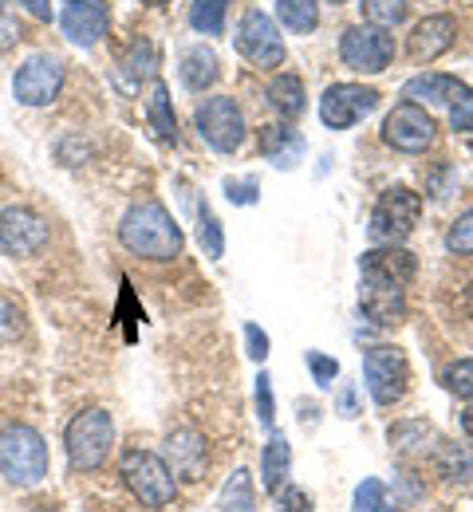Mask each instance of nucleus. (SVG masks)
<instances>
[{"label": "nucleus", "instance_id": "obj_1", "mask_svg": "<svg viewBox=\"0 0 473 512\" xmlns=\"http://www.w3.org/2000/svg\"><path fill=\"white\" fill-rule=\"evenodd\" d=\"M119 241L135 256L158 260V264L182 256V245H186L178 221H174L170 209H166L162 201H154V197L135 201V205L123 213V221H119Z\"/></svg>", "mask_w": 473, "mask_h": 512}, {"label": "nucleus", "instance_id": "obj_2", "mask_svg": "<svg viewBox=\"0 0 473 512\" xmlns=\"http://www.w3.org/2000/svg\"><path fill=\"white\" fill-rule=\"evenodd\" d=\"M48 465H52V457H48V442L40 438V430L8 426L0 434V473L12 485H20V489L40 485L48 477Z\"/></svg>", "mask_w": 473, "mask_h": 512}, {"label": "nucleus", "instance_id": "obj_3", "mask_svg": "<svg viewBox=\"0 0 473 512\" xmlns=\"http://www.w3.org/2000/svg\"><path fill=\"white\" fill-rule=\"evenodd\" d=\"M123 481H127L131 497L146 509H166L178 497V481H174L166 457H158L150 449H127L123 453Z\"/></svg>", "mask_w": 473, "mask_h": 512}, {"label": "nucleus", "instance_id": "obj_4", "mask_svg": "<svg viewBox=\"0 0 473 512\" xmlns=\"http://www.w3.org/2000/svg\"><path fill=\"white\" fill-rule=\"evenodd\" d=\"M111 442H115V422L99 406L75 414L68 426V438H64L68 461L75 469H99L107 461V453H111Z\"/></svg>", "mask_w": 473, "mask_h": 512}, {"label": "nucleus", "instance_id": "obj_5", "mask_svg": "<svg viewBox=\"0 0 473 512\" xmlns=\"http://www.w3.org/2000/svg\"><path fill=\"white\" fill-rule=\"evenodd\" d=\"M418 213H422V197L414 190H403V186L387 190L371 209L367 233H371L375 245H403L406 237L414 233V225H418Z\"/></svg>", "mask_w": 473, "mask_h": 512}, {"label": "nucleus", "instance_id": "obj_6", "mask_svg": "<svg viewBox=\"0 0 473 512\" xmlns=\"http://www.w3.org/2000/svg\"><path fill=\"white\" fill-rule=\"evenodd\" d=\"M339 60L351 67V71L379 75V71H387V64L395 60V36L387 28H375V24H355L339 40Z\"/></svg>", "mask_w": 473, "mask_h": 512}, {"label": "nucleus", "instance_id": "obj_7", "mask_svg": "<svg viewBox=\"0 0 473 512\" xmlns=\"http://www.w3.org/2000/svg\"><path fill=\"white\" fill-rule=\"evenodd\" d=\"M64 75L68 71H64L60 56H28L16 71V79H12V95L24 107H48V103L60 99Z\"/></svg>", "mask_w": 473, "mask_h": 512}, {"label": "nucleus", "instance_id": "obj_8", "mask_svg": "<svg viewBox=\"0 0 473 512\" xmlns=\"http://www.w3.org/2000/svg\"><path fill=\"white\" fill-rule=\"evenodd\" d=\"M194 123H198V134L217 154H233L245 142V115L229 95H213V99L198 103Z\"/></svg>", "mask_w": 473, "mask_h": 512}, {"label": "nucleus", "instance_id": "obj_9", "mask_svg": "<svg viewBox=\"0 0 473 512\" xmlns=\"http://www.w3.org/2000/svg\"><path fill=\"white\" fill-rule=\"evenodd\" d=\"M237 52L253 67H265V71L284 64V36H280V28H276V20H272L269 12L249 8V12L241 16Z\"/></svg>", "mask_w": 473, "mask_h": 512}, {"label": "nucleus", "instance_id": "obj_10", "mask_svg": "<svg viewBox=\"0 0 473 512\" xmlns=\"http://www.w3.org/2000/svg\"><path fill=\"white\" fill-rule=\"evenodd\" d=\"M363 375H367V390L379 406H395L406 394L410 383V367H406V355L399 347H371L367 359H363Z\"/></svg>", "mask_w": 473, "mask_h": 512}, {"label": "nucleus", "instance_id": "obj_11", "mask_svg": "<svg viewBox=\"0 0 473 512\" xmlns=\"http://www.w3.org/2000/svg\"><path fill=\"white\" fill-rule=\"evenodd\" d=\"M48 245V221L28 205H8L0 213V253L36 256Z\"/></svg>", "mask_w": 473, "mask_h": 512}, {"label": "nucleus", "instance_id": "obj_12", "mask_svg": "<svg viewBox=\"0 0 473 512\" xmlns=\"http://www.w3.org/2000/svg\"><path fill=\"white\" fill-rule=\"evenodd\" d=\"M379 107V91L363 87V83H332L320 99V119L332 130L355 127L359 119H367Z\"/></svg>", "mask_w": 473, "mask_h": 512}, {"label": "nucleus", "instance_id": "obj_13", "mask_svg": "<svg viewBox=\"0 0 473 512\" xmlns=\"http://www.w3.org/2000/svg\"><path fill=\"white\" fill-rule=\"evenodd\" d=\"M383 138H387V146H395V150H403V154H426L430 146H434V138H438V127H434V119L418 107V103H399L391 115H387V123H383Z\"/></svg>", "mask_w": 473, "mask_h": 512}, {"label": "nucleus", "instance_id": "obj_14", "mask_svg": "<svg viewBox=\"0 0 473 512\" xmlns=\"http://www.w3.org/2000/svg\"><path fill=\"white\" fill-rule=\"evenodd\" d=\"M363 284H359V308L363 316L379 327H391L406 316V284L391 280V276H379V272H359Z\"/></svg>", "mask_w": 473, "mask_h": 512}, {"label": "nucleus", "instance_id": "obj_15", "mask_svg": "<svg viewBox=\"0 0 473 512\" xmlns=\"http://www.w3.org/2000/svg\"><path fill=\"white\" fill-rule=\"evenodd\" d=\"M60 24H64V36H68L71 44L91 48L111 28V4L107 0H71L68 12L60 16Z\"/></svg>", "mask_w": 473, "mask_h": 512}, {"label": "nucleus", "instance_id": "obj_16", "mask_svg": "<svg viewBox=\"0 0 473 512\" xmlns=\"http://www.w3.org/2000/svg\"><path fill=\"white\" fill-rule=\"evenodd\" d=\"M454 36H458V20L454 16H426L410 32V56L418 64H434L438 56H446L454 48Z\"/></svg>", "mask_w": 473, "mask_h": 512}, {"label": "nucleus", "instance_id": "obj_17", "mask_svg": "<svg viewBox=\"0 0 473 512\" xmlns=\"http://www.w3.org/2000/svg\"><path fill=\"white\" fill-rule=\"evenodd\" d=\"M166 465L182 481H202L205 477V438L198 430H174L166 438Z\"/></svg>", "mask_w": 473, "mask_h": 512}, {"label": "nucleus", "instance_id": "obj_18", "mask_svg": "<svg viewBox=\"0 0 473 512\" xmlns=\"http://www.w3.org/2000/svg\"><path fill=\"white\" fill-rule=\"evenodd\" d=\"M473 95V87H466L462 79L454 75H442V71H430V75H414L410 83L403 87V99L410 103H434V107H454L458 99Z\"/></svg>", "mask_w": 473, "mask_h": 512}, {"label": "nucleus", "instance_id": "obj_19", "mask_svg": "<svg viewBox=\"0 0 473 512\" xmlns=\"http://www.w3.org/2000/svg\"><path fill=\"white\" fill-rule=\"evenodd\" d=\"M359 272H379V276H391L399 284H410L418 272V260H414V253H406L403 245H379V249H367L359 256Z\"/></svg>", "mask_w": 473, "mask_h": 512}, {"label": "nucleus", "instance_id": "obj_20", "mask_svg": "<svg viewBox=\"0 0 473 512\" xmlns=\"http://www.w3.org/2000/svg\"><path fill=\"white\" fill-rule=\"evenodd\" d=\"M217 75H221V64H217L213 48L194 44V48L182 56V83H186L194 95H202L205 87H213V83H217Z\"/></svg>", "mask_w": 473, "mask_h": 512}, {"label": "nucleus", "instance_id": "obj_21", "mask_svg": "<svg viewBox=\"0 0 473 512\" xmlns=\"http://www.w3.org/2000/svg\"><path fill=\"white\" fill-rule=\"evenodd\" d=\"M288 469H292V446H288L284 434H272L269 446H265V457H261V473H265V489H269V493H280V489H284Z\"/></svg>", "mask_w": 473, "mask_h": 512}, {"label": "nucleus", "instance_id": "obj_22", "mask_svg": "<svg viewBox=\"0 0 473 512\" xmlns=\"http://www.w3.org/2000/svg\"><path fill=\"white\" fill-rule=\"evenodd\" d=\"M269 103L276 107V115H284V119H300L304 107H308V99H304V83H300L296 75H276V79L269 83Z\"/></svg>", "mask_w": 473, "mask_h": 512}, {"label": "nucleus", "instance_id": "obj_23", "mask_svg": "<svg viewBox=\"0 0 473 512\" xmlns=\"http://www.w3.org/2000/svg\"><path fill=\"white\" fill-rule=\"evenodd\" d=\"M276 20H280L288 32L308 36V32H316V24H320V4H316V0H276Z\"/></svg>", "mask_w": 473, "mask_h": 512}, {"label": "nucleus", "instance_id": "obj_24", "mask_svg": "<svg viewBox=\"0 0 473 512\" xmlns=\"http://www.w3.org/2000/svg\"><path fill=\"white\" fill-rule=\"evenodd\" d=\"M261 146H265V154H269L280 170H288V166L304 154V138H300V134H292L288 127H265Z\"/></svg>", "mask_w": 473, "mask_h": 512}, {"label": "nucleus", "instance_id": "obj_25", "mask_svg": "<svg viewBox=\"0 0 473 512\" xmlns=\"http://www.w3.org/2000/svg\"><path fill=\"white\" fill-rule=\"evenodd\" d=\"M146 119H150V127H154V134H158L162 142H178V123H174V107H170V87H166V83H154Z\"/></svg>", "mask_w": 473, "mask_h": 512}, {"label": "nucleus", "instance_id": "obj_26", "mask_svg": "<svg viewBox=\"0 0 473 512\" xmlns=\"http://www.w3.org/2000/svg\"><path fill=\"white\" fill-rule=\"evenodd\" d=\"M253 505H257V497H253L249 469H237V473L225 481V489H221V497H217V509L221 512H253Z\"/></svg>", "mask_w": 473, "mask_h": 512}, {"label": "nucleus", "instance_id": "obj_27", "mask_svg": "<svg viewBox=\"0 0 473 512\" xmlns=\"http://www.w3.org/2000/svg\"><path fill=\"white\" fill-rule=\"evenodd\" d=\"M225 16H229V0H194V8H190V24L202 36H221Z\"/></svg>", "mask_w": 473, "mask_h": 512}, {"label": "nucleus", "instance_id": "obj_28", "mask_svg": "<svg viewBox=\"0 0 473 512\" xmlns=\"http://www.w3.org/2000/svg\"><path fill=\"white\" fill-rule=\"evenodd\" d=\"M359 8L367 16V24H375V28H395L406 20V0H363Z\"/></svg>", "mask_w": 473, "mask_h": 512}, {"label": "nucleus", "instance_id": "obj_29", "mask_svg": "<svg viewBox=\"0 0 473 512\" xmlns=\"http://www.w3.org/2000/svg\"><path fill=\"white\" fill-rule=\"evenodd\" d=\"M123 67H127V75H131V79H150V75H154V67H158V48H154L150 40H135V44H131V52L123 56Z\"/></svg>", "mask_w": 473, "mask_h": 512}, {"label": "nucleus", "instance_id": "obj_30", "mask_svg": "<svg viewBox=\"0 0 473 512\" xmlns=\"http://www.w3.org/2000/svg\"><path fill=\"white\" fill-rule=\"evenodd\" d=\"M198 241H202V249L209 260H221V253H225V233H221V221H217L209 209L198 213Z\"/></svg>", "mask_w": 473, "mask_h": 512}, {"label": "nucleus", "instance_id": "obj_31", "mask_svg": "<svg viewBox=\"0 0 473 512\" xmlns=\"http://www.w3.org/2000/svg\"><path fill=\"white\" fill-rule=\"evenodd\" d=\"M442 386H446L450 394H458V398L473 402V359H458V363H450V367L442 371Z\"/></svg>", "mask_w": 473, "mask_h": 512}, {"label": "nucleus", "instance_id": "obj_32", "mask_svg": "<svg viewBox=\"0 0 473 512\" xmlns=\"http://www.w3.org/2000/svg\"><path fill=\"white\" fill-rule=\"evenodd\" d=\"M438 469H442V477H450V481L470 477V473H473V453H470V449L446 446L442 453H438Z\"/></svg>", "mask_w": 473, "mask_h": 512}, {"label": "nucleus", "instance_id": "obj_33", "mask_svg": "<svg viewBox=\"0 0 473 512\" xmlns=\"http://www.w3.org/2000/svg\"><path fill=\"white\" fill-rule=\"evenodd\" d=\"M446 249L454 256H473V209L470 213H462L454 225H450V233H446Z\"/></svg>", "mask_w": 473, "mask_h": 512}, {"label": "nucleus", "instance_id": "obj_34", "mask_svg": "<svg viewBox=\"0 0 473 512\" xmlns=\"http://www.w3.org/2000/svg\"><path fill=\"white\" fill-rule=\"evenodd\" d=\"M383 501H387V493H383V481L367 477V481L355 489V509H351V512H383Z\"/></svg>", "mask_w": 473, "mask_h": 512}, {"label": "nucleus", "instance_id": "obj_35", "mask_svg": "<svg viewBox=\"0 0 473 512\" xmlns=\"http://www.w3.org/2000/svg\"><path fill=\"white\" fill-rule=\"evenodd\" d=\"M20 331H24V312L8 296H0V343L20 339Z\"/></svg>", "mask_w": 473, "mask_h": 512}, {"label": "nucleus", "instance_id": "obj_36", "mask_svg": "<svg viewBox=\"0 0 473 512\" xmlns=\"http://www.w3.org/2000/svg\"><path fill=\"white\" fill-rule=\"evenodd\" d=\"M454 182H458V170L450 166V162H442V166H434L430 174H426V193L430 197H450V190H454Z\"/></svg>", "mask_w": 473, "mask_h": 512}, {"label": "nucleus", "instance_id": "obj_37", "mask_svg": "<svg viewBox=\"0 0 473 512\" xmlns=\"http://www.w3.org/2000/svg\"><path fill=\"white\" fill-rule=\"evenodd\" d=\"M16 40H20V20H16L12 4H8V0H0V52H4V48H12Z\"/></svg>", "mask_w": 473, "mask_h": 512}, {"label": "nucleus", "instance_id": "obj_38", "mask_svg": "<svg viewBox=\"0 0 473 512\" xmlns=\"http://www.w3.org/2000/svg\"><path fill=\"white\" fill-rule=\"evenodd\" d=\"M308 367H312V379L320 386H332V379L339 375L336 359H328V355H320V351H308Z\"/></svg>", "mask_w": 473, "mask_h": 512}, {"label": "nucleus", "instance_id": "obj_39", "mask_svg": "<svg viewBox=\"0 0 473 512\" xmlns=\"http://www.w3.org/2000/svg\"><path fill=\"white\" fill-rule=\"evenodd\" d=\"M257 410H261V422H265V426L276 422V398H272L269 375H257Z\"/></svg>", "mask_w": 473, "mask_h": 512}, {"label": "nucleus", "instance_id": "obj_40", "mask_svg": "<svg viewBox=\"0 0 473 512\" xmlns=\"http://www.w3.org/2000/svg\"><path fill=\"white\" fill-rule=\"evenodd\" d=\"M245 347H249V359L265 363V355H269V335H265L257 323H245Z\"/></svg>", "mask_w": 473, "mask_h": 512}, {"label": "nucleus", "instance_id": "obj_41", "mask_svg": "<svg viewBox=\"0 0 473 512\" xmlns=\"http://www.w3.org/2000/svg\"><path fill=\"white\" fill-rule=\"evenodd\" d=\"M450 127H454V130H466V134H473V95H466V99H458V103L450 107Z\"/></svg>", "mask_w": 473, "mask_h": 512}, {"label": "nucleus", "instance_id": "obj_42", "mask_svg": "<svg viewBox=\"0 0 473 512\" xmlns=\"http://www.w3.org/2000/svg\"><path fill=\"white\" fill-rule=\"evenodd\" d=\"M308 505H312V501H308L300 489H284V509L280 512H312Z\"/></svg>", "mask_w": 473, "mask_h": 512}, {"label": "nucleus", "instance_id": "obj_43", "mask_svg": "<svg viewBox=\"0 0 473 512\" xmlns=\"http://www.w3.org/2000/svg\"><path fill=\"white\" fill-rule=\"evenodd\" d=\"M16 4H24L36 20H48V24H52V4H48V0H16Z\"/></svg>", "mask_w": 473, "mask_h": 512}, {"label": "nucleus", "instance_id": "obj_44", "mask_svg": "<svg viewBox=\"0 0 473 512\" xmlns=\"http://www.w3.org/2000/svg\"><path fill=\"white\" fill-rule=\"evenodd\" d=\"M225 190H229V197H233V201H245V205H249V201L257 197V182H245L241 190H237V182H229Z\"/></svg>", "mask_w": 473, "mask_h": 512}, {"label": "nucleus", "instance_id": "obj_45", "mask_svg": "<svg viewBox=\"0 0 473 512\" xmlns=\"http://www.w3.org/2000/svg\"><path fill=\"white\" fill-rule=\"evenodd\" d=\"M339 406H343V418H355V394H351V386L343 390V398H339Z\"/></svg>", "mask_w": 473, "mask_h": 512}, {"label": "nucleus", "instance_id": "obj_46", "mask_svg": "<svg viewBox=\"0 0 473 512\" xmlns=\"http://www.w3.org/2000/svg\"><path fill=\"white\" fill-rule=\"evenodd\" d=\"M462 430H466V434H470V438H473V402H470V410L462 414Z\"/></svg>", "mask_w": 473, "mask_h": 512}, {"label": "nucleus", "instance_id": "obj_47", "mask_svg": "<svg viewBox=\"0 0 473 512\" xmlns=\"http://www.w3.org/2000/svg\"><path fill=\"white\" fill-rule=\"evenodd\" d=\"M32 512H56L52 505H40V509H32Z\"/></svg>", "mask_w": 473, "mask_h": 512}, {"label": "nucleus", "instance_id": "obj_48", "mask_svg": "<svg viewBox=\"0 0 473 512\" xmlns=\"http://www.w3.org/2000/svg\"><path fill=\"white\" fill-rule=\"evenodd\" d=\"M142 4H154V8H158V4H166V0H142Z\"/></svg>", "mask_w": 473, "mask_h": 512}, {"label": "nucleus", "instance_id": "obj_49", "mask_svg": "<svg viewBox=\"0 0 473 512\" xmlns=\"http://www.w3.org/2000/svg\"><path fill=\"white\" fill-rule=\"evenodd\" d=\"M470 316H473V288H470Z\"/></svg>", "mask_w": 473, "mask_h": 512}, {"label": "nucleus", "instance_id": "obj_50", "mask_svg": "<svg viewBox=\"0 0 473 512\" xmlns=\"http://www.w3.org/2000/svg\"><path fill=\"white\" fill-rule=\"evenodd\" d=\"M328 4H347V0H328Z\"/></svg>", "mask_w": 473, "mask_h": 512}, {"label": "nucleus", "instance_id": "obj_51", "mask_svg": "<svg viewBox=\"0 0 473 512\" xmlns=\"http://www.w3.org/2000/svg\"><path fill=\"white\" fill-rule=\"evenodd\" d=\"M391 512H399V509H391Z\"/></svg>", "mask_w": 473, "mask_h": 512}]
</instances>
